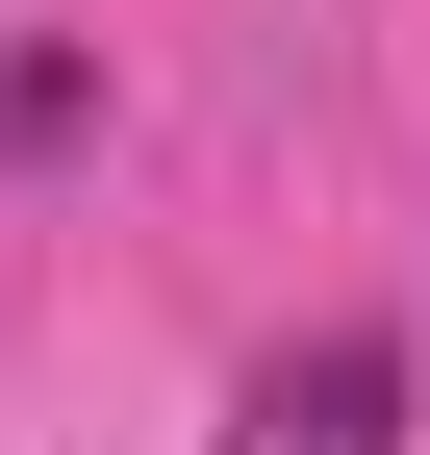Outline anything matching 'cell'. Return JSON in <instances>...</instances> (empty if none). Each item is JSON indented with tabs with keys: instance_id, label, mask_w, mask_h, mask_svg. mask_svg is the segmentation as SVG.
Segmentation results:
<instances>
[{
	"instance_id": "1",
	"label": "cell",
	"mask_w": 430,
	"mask_h": 455,
	"mask_svg": "<svg viewBox=\"0 0 430 455\" xmlns=\"http://www.w3.org/2000/svg\"><path fill=\"white\" fill-rule=\"evenodd\" d=\"M228 455H405V355H380V329L253 355V379H228Z\"/></svg>"
}]
</instances>
